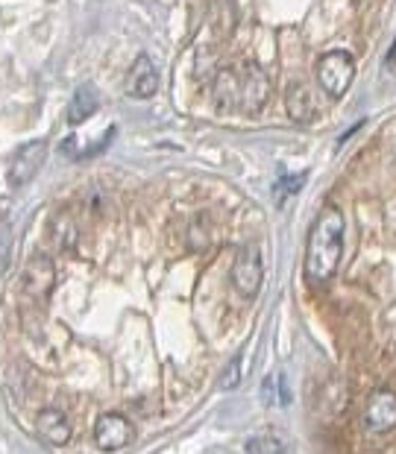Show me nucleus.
<instances>
[{"label": "nucleus", "mask_w": 396, "mask_h": 454, "mask_svg": "<svg viewBox=\"0 0 396 454\" xmlns=\"http://www.w3.org/2000/svg\"><path fill=\"white\" fill-rule=\"evenodd\" d=\"M344 215L341 208L326 206L317 215L312 235H308V249H305V276L314 285H323L337 273L344 255Z\"/></svg>", "instance_id": "1"}, {"label": "nucleus", "mask_w": 396, "mask_h": 454, "mask_svg": "<svg viewBox=\"0 0 396 454\" xmlns=\"http://www.w3.org/2000/svg\"><path fill=\"white\" fill-rule=\"evenodd\" d=\"M352 74H355V65H352V56L346 51H329L317 62V82H321V89L329 94L332 100L344 98L352 82Z\"/></svg>", "instance_id": "2"}, {"label": "nucleus", "mask_w": 396, "mask_h": 454, "mask_svg": "<svg viewBox=\"0 0 396 454\" xmlns=\"http://www.w3.org/2000/svg\"><path fill=\"white\" fill-rule=\"evenodd\" d=\"M262 278H265L262 253H258V247H244L235 255V264H232V285H235V291L244 299H253L258 294V287H262Z\"/></svg>", "instance_id": "3"}, {"label": "nucleus", "mask_w": 396, "mask_h": 454, "mask_svg": "<svg viewBox=\"0 0 396 454\" xmlns=\"http://www.w3.org/2000/svg\"><path fill=\"white\" fill-rule=\"evenodd\" d=\"M56 287V267L53 258L44 253H33L27 258L21 273V291L33 299H47Z\"/></svg>", "instance_id": "4"}, {"label": "nucleus", "mask_w": 396, "mask_h": 454, "mask_svg": "<svg viewBox=\"0 0 396 454\" xmlns=\"http://www.w3.org/2000/svg\"><path fill=\"white\" fill-rule=\"evenodd\" d=\"M241 71V112L256 114L265 109V103L270 98V80L258 65L247 62L238 67Z\"/></svg>", "instance_id": "5"}, {"label": "nucleus", "mask_w": 396, "mask_h": 454, "mask_svg": "<svg viewBox=\"0 0 396 454\" xmlns=\"http://www.w3.org/2000/svg\"><path fill=\"white\" fill-rule=\"evenodd\" d=\"M44 159H47V144L44 141L24 144V147L12 156V161H9V170H6L9 185H12V188L27 185V182H30L36 173L42 170Z\"/></svg>", "instance_id": "6"}, {"label": "nucleus", "mask_w": 396, "mask_h": 454, "mask_svg": "<svg viewBox=\"0 0 396 454\" xmlns=\"http://www.w3.org/2000/svg\"><path fill=\"white\" fill-rule=\"evenodd\" d=\"M364 428L382 437V434H391L396 428V393L391 390H376L370 399H367L364 408Z\"/></svg>", "instance_id": "7"}, {"label": "nucleus", "mask_w": 396, "mask_h": 454, "mask_svg": "<svg viewBox=\"0 0 396 454\" xmlns=\"http://www.w3.org/2000/svg\"><path fill=\"white\" fill-rule=\"evenodd\" d=\"M94 442L103 451H121L132 442V425L121 413H103L94 422Z\"/></svg>", "instance_id": "8"}, {"label": "nucleus", "mask_w": 396, "mask_h": 454, "mask_svg": "<svg viewBox=\"0 0 396 454\" xmlns=\"http://www.w3.org/2000/svg\"><path fill=\"white\" fill-rule=\"evenodd\" d=\"M211 106L218 114L241 112V71L238 67H224L215 82H211Z\"/></svg>", "instance_id": "9"}, {"label": "nucleus", "mask_w": 396, "mask_h": 454, "mask_svg": "<svg viewBox=\"0 0 396 454\" xmlns=\"http://www.w3.org/2000/svg\"><path fill=\"white\" fill-rule=\"evenodd\" d=\"M159 91V71L150 56H139L127 74V94L132 100H147Z\"/></svg>", "instance_id": "10"}, {"label": "nucleus", "mask_w": 396, "mask_h": 454, "mask_svg": "<svg viewBox=\"0 0 396 454\" xmlns=\"http://www.w3.org/2000/svg\"><path fill=\"white\" fill-rule=\"evenodd\" d=\"M38 434H42L51 446H65V442L71 440V422H67L62 411L44 408L38 413Z\"/></svg>", "instance_id": "11"}, {"label": "nucleus", "mask_w": 396, "mask_h": 454, "mask_svg": "<svg viewBox=\"0 0 396 454\" xmlns=\"http://www.w3.org/2000/svg\"><path fill=\"white\" fill-rule=\"evenodd\" d=\"M285 106H288V114L297 121V123H308L314 118L317 112V103H314V94L308 85H291L288 89V98H285Z\"/></svg>", "instance_id": "12"}, {"label": "nucleus", "mask_w": 396, "mask_h": 454, "mask_svg": "<svg viewBox=\"0 0 396 454\" xmlns=\"http://www.w3.org/2000/svg\"><path fill=\"white\" fill-rule=\"evenodd\" d=\"M98 106H100L98 91H94L91 85H80V89L74 91L71 103H67V123H71V127H76V123L89 121L91 114L98 112Z\"/></svg>", "instance_id": "13"}, {"label": "nucleus", "mask_w": 396, "mask_h": 454, "mask_svg": "<svg viewBox=\"0 0 396 454\" xmlns=\"http://www.w3.org/2000/svg\"><path fill=\"white\" fill-rule=\"evenodd\" d=\"M76 223L67 215H59V217H53V223H51V240H53V247L59 249V253H74V247H76Z\"/></svg>", "instance_id": "14"}, {"label": "nucleus", "mask_w": 396, "mask_h": 454, "mask_svg": "<svg viewBox=\"0 0 396 454\" xmlns=\"http://www.w3.org/2000/svg\"><path fill=\"white\" fill-rule=\"evenodd\" d=\"M247 454H285V446L276 437H253L247 440Z\"/></svg>", "instance_id": "15"}, {"label": "nucleus", "mask_w": 396, "mask_h": 454, "mask_svg": "<svg viewBox=\"0 0 396 454\" xmlns=\"http://www.w3.org/2000/svg\"><path fill=\"white\" fill-rule=\"evenodd\" d=\"M299 188H303V176H282L279 179V185L273 188V194L279 202H285L291 194H297Z\"/></svg>", "instance_id": "16"}, {"label": "nucleus", "mask_w": 396, "mask_h": 454, "mask_svg": "<svg viewBox=\"0 0 396 454\" xmlns=\"http://www.w3.org/2000/svg\"><path fill=\"white\" fill-rule=\"evenodd\" d=\"M238 381H241V355L232 357V364L226 366L224 379H220V387H224V390H232V387H238Z\"/></svg>", "instance_id": "17"}]
</instances>
